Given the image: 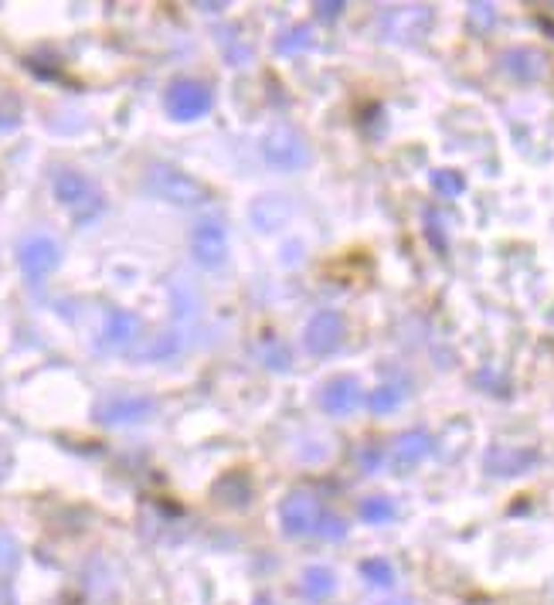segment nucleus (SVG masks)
Instances as JSON below:
<instances>
[{
	"label": "nucleus",
	"instance_id": "28",
	"mask_svg": "<svg viewBox=\"0 0 554 605\" xmlns=\"http://www.w3.org/2000/svg\"><path fill=\"white\" fill-rule=\"evenodd\" d=\"M388 605H411V602H388Z\"/></svg>",
	"mask_w": 554,
	"mask_h": 605
},
{
	"label": "nucleus",
	"instance_id": "21",
	"mask_svg": "<svg viewBox=\"0 0 554 605\" xmlns=\"http://www.w3.org/2000/svg\"><path fill=\"white\" fill-rule=\"evenodd\" d=\"M18 541L7 535H0V571H14L18 568Z\"/></svg>",
	"mask_w": 554,
	"mask_h": 605
},
{
	"label": "nucleus",
	"instance_id": "10",
	"mask_svg": "<svg viewBox=\"0 0 554 605\" xmlns=\"http://www.w3.org/2000/svg\"><path fill=\"white\" fill-rule=\"evenodd\" d=\"M320 409L334 419H347L360 409V388L354 377H334L320 388Z\"/></svg>",
	"mask_w": 554,
	"mask_h": 605
},
{
	"label": "nucleus",
	"instance_id": "24",
	"mask_svg": "<svg viewBox=\"0 0 554 605\" xmlns=\"http://www.w3.org/2000/svg\"><path fill=\"white\" fill-rule=\"evenodd\" d=\"M317 11H320L323 21H334L343 11V4H317Z\"/></svg>",
	"mask_w": 554,
	"mask_h": 605
},
{
	"label": "nucleus",
	"instance_id": "14",
	"mask_svg": "<svg viewBox=\"0 0 554 605\" xmlns=\"http://www.w3.org/2000/svg\"><path fill=\"white\" fill-rule=\"evenodd\" d=\"M503 71L520 79V82H531V79H541L544 58L534 48H510V52L503 54Z\"/></svg>",
	"mask_w": 554,
	"mask_h": 605
},
{
	"label": "nucleus",
	"instance_id": "22",
	"mask_svg": "<svg viewBox=\"0 0 554 605\" xmlns=\"http://www.w3.org/2000/svg\"><path fill=\"white\" fill-rule=\"evenodd\" d=\"M317 535L327 537V541H343V535H347V524H343L340 517H323L320 524H317Z\"/></svg>",
	"mask_w": 554,
	"mask_h": 605
},
{
	"label": "nucleus",
	"instance_id": "6",
	"mask_svg": "<svg viewBox=\"0 0 554 605\" xmlns=\"http://www.w3.org/2000/svg\"><path fill=\"white\" fill-rule=\"evenodd\" d=\"M62 262V249H58V242H54L52 235H28V238H21L18 245V266L21 272L28 276V279H45L48 272H54Z\"/></svg>",
	"mask_w": 554,
	"mask_h": 605
},
{
	"label": "nucleus",
	"instance_id": "23",
	"mask_svg": "<svg viewBox=\"0 0 554 605\" xmlns=\"http://www.w3.org/2000/svg\"><path fill=\"white\" fill-rule=\"evenodd\" d=\"M469 18H473V24H480V28H490V24H493V7H490V4H473V7H469Z\"/></svg>",
	"mask_w": 554,
	"mask_h": 605
},
{
	"label": "nucleus",
	"instance_id": "2",
	"mask_svg": "<svg viewBox=\"0 0 554 605\" xmlns=\"http://www.w3.org/2000/svg\"><path fill=\"white\" fill-rule=\"evenodd\" d=\"M146 191L157 195L161 201H170V204H184V208L208 201V191H204L191 174H184L178 167H167V163H153V167H150Z\"/></svg>",
	"mask_w": 554,
	"mask_h": 605
},
{
	"label": "nucleus",
	"instance_id": "5",
	"mask_svg": "<svg viewBox=\"0 0 554 605\" xmlns=\"http://www.w3.org/2000/svg\"><path fill=\"white\" fill-rule=\"evenodd\" d=\"M153 411L157 405L146 394H106L95 405V419L103 426H136V422H146Z\"/></svg>",
	"mask_w": 554,
	"mask_h": 605
},
{
	"label": "nucleus",
	"instance_id": "3",
	"mask_svg": "<svg viewBox=\"0 0 554 605\" xmlns=\"http://www.w3.org/2000/svg\"><path fill=\"white\" fill-rule=\"evenodd\" d=\"M262 157H266L269 167L293 174V170H303L310 163V146L293 126H272L262 140Z\"/></svg>",
	"mask_w": 554,
	"mask_h": 605
},
{
	"label": "nucleus",
	"instance_id": "4",
	"mask_svg": "<svg viewBox=\"0 0 554 605\" xmlns=\"http://www.w3.org/2000/svg\"><path fill=\"white\" fill-rule=\"evenodd\" d=\"M191 255L201 269H221L228 262V232L215 218L197 221L191 232Z\"/></svg>",
	"mask_w": 554,
	"mask_h": 605
},
{
	"label": "nucleus",
	"instance_id": "16",
	"mask_svg": "<svg viewBox=\"0 0 554 605\" xmlns=\"http://www.w3.org/2000/svg\"><path fill=\"white\" fill-rule=\"evenodd\" d=\"M358 514L364 524L381 527V524H392L394 517H398V507H394V500H388V497H368V500H360Z\"/></svg>",
	"mask_w": 554,
	"mask_h": 605
},
{
	"label": "nucleus",
	"instance_id": "15",
	"mask_svg": "<svg viewBox=\"0 0 554 605\" xmlns=\"http://www.w3.org/2000/svg\"><path fill=\"white\" fill-rule=\"evenodd\" d=\"M303 592L310 602H323V599H330L337 592V575L330 568H323V565H313V568L303 571Z\"/></svg>",
	"mask_w": 554,
	"mask_h": 605
},
{
	"label": "nucleus",
	"instance_id": "7",
	"mask_svg": "<svg viewBox=\"0 0 554 605\" xmlns=\"http://www.w3.org/2000/svg\"><path fill=\"white\" fill-rule=\"evenodd\" d=\"M167 112L180 120V123H191V120H201L208 109H211V89L201 86L194 79H180L167 89Z\"/></svg>",
	"mask_w": 554,
	"mask_h": 605
},
{
	"label": "nucleus",
	"instance_id": "11",
	"mask_svg": "<svg viewBox=\"0 0 554 605\" xmlns=\"http://www.w3.org/2000/svg\"><path fill=\"white\" fill-rule=\"evenodd\" d=\"M537 463V456L531 449H510V445H497L486 452V469L493 477H520L524 469H531Z\"/></svg>",
	"mask_w": 554,
	"mask_h": 605
},
{
	"label": "nucleus",
	"instance_id": "8",
	"mask_svg": "<svg viewBox=\"0 0 554 605\" xmlns=\"http://www.w3.org/2000/svg\"><path fill=\"white\" fill-rule=\"evenodd\" d=\"M343 340V317L340 310H320L306 323V351L310 354H334Z\"/></svg>",
	"mask_w": 554,
	"mask_h": 605
},
{
	"label": "nucleus",
	"instance_id": "1",
	"mask_svg": "<svg viewBox=\"0 0 554 605\" xmlns=\"http://www.w3.org/2000/svg\"><path fill=\"white\" fill-rule=\"evenodd\" d=\"M52 187H54L58 204L69 208V214H72L79 225H86V221H92L95 214L103 211V195H99V187H95L86 174H79V170H58L52 180Z\"/></svg>",
	"mask_w": 554,
	"mask_h": 605
},
{
	"label": "nucleus",
	"instance_id": "18",
	"mask_svg": "<svg viewBox=\"0 0 554 605\" xmlns=\"http://www.w3.org/2000/svg\"><path fill=\"white\" fill-rule=\"evenodd\" d=\"M432 191L442 197H459L466 191V178L459 170H432Z\"/></svg>",
	"mask_w": 554,
	"mask_h": 605
},
{
	"label": "nucleus",
	"instance_id": "9",
	"mask_svg": "<svg viewBox=\"0 0 554 605\" xmlns=\"http://www.w3.org/2000/svg\"><path fill=\"white\" fill-rule=\"evenodd\" d=\"M283 531L289 537H303V535H313L317 531V524H320V503L310 497V493H289L283 500Z\"/></svg>",
	"mask_w": 554,
	"mask_h": 605
},
{
	"label": "nucleus",
	"instance_id": "19",
	"mask_svg": "<svg viewBox=\"0 0 554 605\" xmlns=\"http://www.w3.org/2000/svg\"><path fill=\"white\" fill-rule=\"evenodd\" d=\"M401 402H405V394L398 392L394 385H381V388H375L371 398H368V409L375 411V415H388V411H398Z\"/></svg>",
	"mask_w": 554,
	"mask_h": 605
},
{
	"label": "nucleus",
	"instance_id": "20",
	"mask_svg": "<svg viewBox=\"0 0 554 605\" xmlns=\"http://www.w3.org/2000/svg\"><path fill=\"white\" fill-rule=\"evenodd\" d=\"M360 575L377 588L394 585V568H392V561H384V558H371V561H364V565H360Z\"/></svg>",
	"mask_w": 554,
	"mask_h": 605
},
{
	"label": "nucleus",
	"instance_id": "26",
	"mask_svg": "<svg viewBox=\"0 0 554 605\" xmlns=\"http://www.w3.org/2000/svg\"><path fill=\"white\" fill-rule=\"evenodd\" d=\"M269 364H272L276 371H283V368L289 364V354H283V351H272V354H269Z\"/></svg>",
	"mask_w": 554,
	"mask_h": 605
},
{
	"label": "nucleus",
	"instance_id": "12",
	"mask_svg": "<svg viewBox=\"0 0 554 605\" xmlns=\"http://www.w3.org/2000/svg\"><path fill=\"white\" fill-rule=\"evenodd\" d=\"M136 317L133 313H126V310H109L106 313V323H103V347L106 351H123V347H129L133 344V337H136Z\"/></svg>",
	"mask_w": 554,
	"mask_h": 605
},
{
	"label": "nucleus",
	"instance_id": "17",
	"mask_svg": "<svg viewBox=\"0 0 554 605\" xmlns=\"http://www.w3.org/2000/svg\"><path fill=\"white\" fill-rule=\"evenodd\" d=\"M306 48H313V28L310 24H296L293 31H286L276 41V52L279 54H300Z\"/></svg>",
	"mask_w": 554,
	"mask_h": 605
},
{
	"label": "nucleus",
	"instance_id": "27",
	"mask_svg": "<svg viewBox=\"0 0 554 605\" xmlns=\"http://www.w3.org/2000/svg\"><path fill=\"white\" fill-rule=\"evenodd\" d=\"M0 605H14V592L7 582H0Z\"/></svg>",
	"mask_w": 554,
	"mask_h": 605
},
{
	"label": "nucleus",
	"instance_id": "25",
	"mask_svg": "<svg viewBox=\"0 0 554 605\" xmlns=\"http://www.w3.org/2000/svg\"><path fill=\"white\" fill-rule=\"evenodd\" d=\"M377 463H381V452H377V449H368V452L360 456V466H364V469H377Z\"/></svg>",
	"mask_w": 554,
	"mask_h": 605
},
{
	"label": "nucleus",
	"instance_id": "13",
	"mask_svg": "<svg viewBox=\"0 0 554 605\" xmlns=\"http://www.w3.org/2000/svg\"><path fill=\"white\" fill-rule=\"evenodd\" d=\"M429 452H432L429 432L411 428L405 435H398V443H394V469H411V466L422 463Z\"/></svg>",
	"mask_w": 554,
	"mask_h": 605
}]
</instances>
